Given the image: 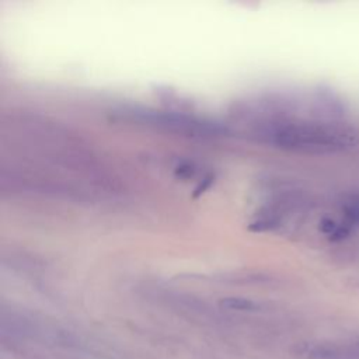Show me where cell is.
<instances>
[{
  "instance_id": "obj_1",
  "label": "cell",
  "mask_w": 359,
  "mask_h": 359,
  "mask_svg": "<svg viewBox=\"0 0 359 359\" xmlns=\"http://www.w3.org/2000/svg\"><path fill=\"white\" fill-rule=\"evenodd\" d=\"M261 136L271 144L297 153L328 154L349 150L359 143V130L344 122L287 119L265 125Z\"/></svg>"
},
{
  "instance_id": "obj_2",
  "label": "cell",
  "mask_w": 359,
  "mask_h": 359,
  "mask_svg": "<svg viewBox=\"0 0 359 359\" xmlns=\"http://www.w3.org/2000/svg\"><path fill=\"white\" fill-rule=\"evenodd\" d=\"M142 119L147 123H154L157 126H163L168 130L184 133L188 136H216L223 132V129L209 121H202L194 116L168 114V112H140Z\"/></svg>"
},
{
  "instance_id": "obj_3",
  "label": "cell",
  "mask_w": 359,
  "mask_h": 359,
  "mask_svg": "<svg viewBox=\"0 0 359 359\" xmlns=\"http://www.w3.org/2000/svg\"><path fill=\"white\" fill-rule=\"evenodd\" d=\"M296 353L304 359H345V353L338 348L323 344H302Z\"/></svg>"
},
{
  "instance_id": "obj_4",
  "label": "cell",
  "mask_w": 359,
  "mask_h": 359,
  "mask_svg": "<svg viewBox=\"0 0 359 359\" xmlns=\"http://www.w3.org/2000/svg\"><path fill=\"white\" fill-rule=\"evenodd\" d=\"M320 229L323 234H325L331 241L345 240L352 231V229L344 220L337 222L334 219H323L320 223Z\"/></svg>"
},
{
  "instance_id": "obj_5",
  "label": "cell",
  "mask_w": 359,
  "mask_h": 359,
  "mask_svg": "<svg viewBox=\"0 0 359 359\" xmlns=\"http://www.w3.org/2000/svg\"><path fill=\"white\" fill-rule=\"evenodd\" d=\"M342 220L352 230L359 227V194H352L342 202Z\"/></svg>"
},
{
  "instance_id": "obj_6",
  "label": "cell",
  "mask_w": 359,
  "mask_h": 359,
  "mask_svg": "<svg viewBox=\"0 0 359 359\" xmlns=\"http://www.w3.org/2000/svg\"><path fill=\"white\" fill-rule=\"evenodd\" d=\"M222 309L230 311H257L259 310V304L244 297H224L219 302Z\"/></svg>"
}]
</instances>
